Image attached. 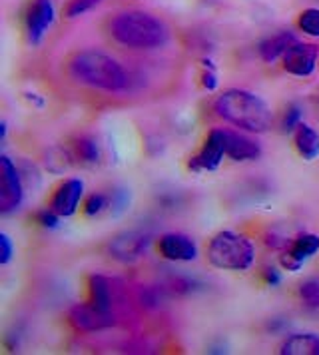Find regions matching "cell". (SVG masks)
<instances>
[{"mask_svg": "<svg viewBox=\"0 0 319 355\" xmlns=\"http://www.w3.org/2000/svg\"><path fill=\"white\" fill-rule=\"evenodd\" d=\"M160 254L166 259L174 261H191L198 256V248L190 238L182 234H168L160 240Z\"/></svg>", "mask_w": 319, "mask_h": 355, "instance_id": "cell-11", "label": "cell"}, {"mask_svg": "<svg viewBox=\"0 0 319 355\" xmlns=\"http://www.w3.org/2000/svg\"><path fill=\"white\" fill-rule=\"evenodd\" d=\"M225 156V132L223 130H212L207 134L204 148L188 162L191 172H214L222 164Z\"/></svg>", "mask_w": 319, "mask_h": 355, "instance_id": "cell-7", "label": "cell"}, {"mask_svg": "<svg viewBox=\"0 0 319 355\" xmlns=\"http://www.w3.org/2000/svg\"><path fill=\"white\" fill-rule=\"evenodd\" d=\"M284 355H319V336L316 334H298L284 341Z\"/></svg>", "mask_w": 319, "mask_h": 355, "instance_id": "cell-15", "label": "cell"}, {"mask_svg": "<svg viewBox=\"0 0 319 355\" xmlns=\"http://www.w3.org/2000/svg\"><path fill=\"white\" fill-rule=\"evenodd\" d=\"M76 156H78L82 162H96L98 160V146H96L94 140L90 138H82L76 142Z\"/></svg>", "mask_w": 319, "mask_h": 355, "instance_id": "cell-21", "label": "cell"}, {"mask_svg": "<svg viewBox=\"0 0 319 355\" xmlns=\"http://www.w3.org/2000/svg\"><path fill=\"white\" fill-rule=\"evenodd\" d=\"M216 114L225 122L239 126L241 130L261 134L271 126L270 106L245 90H225L222 96L216 100Z\"/></svg>", "mask_w": 319, "mask_h": 355, "instance_id": "cell-3", "label": "cell"}, {"mask_svg": "<svg viewBox=\"0 0 319 355\" xmlns=\"http://www.w3.org/2000/svg\"><path fill=\"white\" fill-rule=\"evenodd\" d=\"M54 22V4L52 0H31L24 12V33L32 46L40 44L44 34Z\"/></svg>", "mask_w": 319, "mask_h": 355, "instance_id": "cell-5", "label": "cell"}, {"mask_svg": "<svg viewBox=\"0 0 319 355\" xmlns=\"http://www.w3.org/2000/svg\"><path fill=\"white\" fill-rule=\"evenodd\" d=\"M319 250V238L318 236H313V234H302V236H298L293 243L289 245V254L293 256V258H298L300 261H305L307 258H311L316 252Z\"/></svg>", "mask_w": 319, "mask_h": 355, "instance_id": "cell-18", "label": "cell"}, {"mask_svg": "<svg viewBox=\"0 0 319 355\" xmlns=\"http://www.w3.org/2000/svg\"><path fill=\"white\" fill-rule=\"evenodd\" d=\"M146 245H148V238L146 236L130 232V234H124V236H118L110 243V252L116 259L134 261V259L140 258L144 252H146Z\"/></svg>", "mask_w": 319, "mask_h": 355, "instance_id": "cell-13", "label": "cell"}, {"mask_svg": "<svg viewBox=\"0 0 319 355\" xmlns=\"http://www.w3.org/2000/svg\"><path fill=\"white\" fill-rule=\"evenodd\" d=\"M302 112H300V108L298 106H289L287 108L286 116H284V130L286 132H291V130H295L300 124H302Z\"/></svg>", "mask_w": 319, "mask_h": 355, "instance_id": "cell-23", "label": "cell"}, {"mask_svg": "<svg viewBox=\"0 0 319 355\" xmlns=\"http://www.w3.org/2000/svg\"><path fill=\"white\" fill-rule=\"evenodd\" d=\"M302 263H303V261H300L298 258H293V256H291L289 252L282 256V266H284L286 270H289V272H298V270L302 268Z\"/></svg>", "mask_w": 319, "mask_h": 355, "instance_id": "cell-26", "label": "cell"}, {"mask_svg": "<svg viewBox=\"0 0 319 355\" xmlns=\"http://www.w3.org/2000/svg\"><path fill=\"white\" fill-rule=\"evenodd\" d=\"M68 320L72 323V327L78 331H98V329L110 327L114 323L110 311H102L92 304L90 306H76L70 311Z\"/></svg>", "mask_w": 319, "mask_h": 355, "instance_id": "cell-10", "label": "cell"}, {"mask_svg": "<svg viewBox=\"0 0 319 355\" xmlns=\"http://www.w3.org/2000/svg\"><path fill=\"white\" fill-rule=\"evenodd\" d=\"M0 211L10 214L22 204V182L18 176L16 166L10 162L8 156L0 158Z\"/></svg>", "mask_w": 319, "mask_h": 355, "instance_id": "cell-6", "label": "cell"}, {"mask_svg": "<svg viewBox=\"0 0 319 355\" xmlns=\"http://www.w3.org/2000/svg\"><path fill=\"white\" fill-rule=\"evenodd\" d=\"M106 206H108V202H106L104 196L92 194L86 200V204H84V214H86V216H96V214H100V211L104 210Z\"/></svg>", "mask_w": 319, "mask_h": 355, "instance_id": "cell-22", "label": "cell"}, {"mask_svg": "<svg viewBox=\"0 0 319 355\" xmlns=\"http://www.w3.org/2000/svg\"><path fill=\"white\" fill-rule=\"evenodd\" d=\"M300 295L305 302V306L319 307V282L318 279H307L300 286Z\"/></svg>", "mask_w": 319, "mask_h": 355, "instance_id": "cell-20", "label": "cell"}, {"mask_svg": "<svg viewBox=\"0 0 319 355\" xmlns=\"http://www.w3.org/2000/svg\"><path fill=\"white\" fill-rule=\"evenodd\" d=\"M68 74L72 80L86 84L90 88H100L108 92H118L128 86V74L112 56L98 50H82L70 64Z\"/></svg>", "mask_w": 319, "mask_h": 355, "instance_id": "cell-2", "label": "cell"}, {"mask_svg": "<svg viewBox=\"0 0 319 355\" xmlns=\"http://www.w3.org/2000/svg\"><path fill=\"white\" fill-rule=\"evenodd\" d=\"M318 49L313 44L298 42L284 54V70L293 76H309L316 70Z\"/></svg>", "mask_w": 319, "mask_h": 355, "instance_id": "cell-8", "label": "cell"}, {"mask_svg": "<svg viewBox=\"0 0 319 355\" xmlns=\"http://www.w3.org/2000/svg\"><path fill=\"white\" fill-rule=\"evenodd\" d=\"M82 192H84V184L80 180H76V178L66 180L64 184H60V188L54 192V196H52L50 210H54L62 218L72 216L74 211L78 210Z\"/></svg>", "mask_w": 319, "mask_h": 355, "instance_id": "cell-9", "label": "cell"}, {"mask_svg": "<svg viewBox=\"0 0 319 355\" xmlns=\"http://www.w3.org/2000/svg\"><path fill=\"white\" fill-rule=\"evenodd\" d=\"M264 279H266L268 286H277V284L282 282V277H279L275 268H266V270H264Z\"/></svg>", "mask_w": 319, "mask_h": 355, "instance_id": "cell-28", "label": "cell"}, {"mask_svg": "<svg viewBox=\"0 0 319 355\" xmlns=\"http://www.w3.org/2000/svg\"><path fill=\"white\" fill-rule=\"evenodd\" d=\"M298 42H300V40H298L291 33L275 34V36H271V38L261 42L259 54H261V58H264L266 62H273V60H277V58H284V54H286L287 50L291 49L293 44H298Z\"/></svg>", "mask_w": 319, "mask_h": 355, "instance_id": "cell-14", "label": "cell"}, {"mask_svg": "<svg viewBox=\"0 0 319 355\" xmlns=\"http://www.w3.org/2000/svg\"><path fill=\"white\" fill-rule=\"evenodd\" d=\"M36 220L44 227H56L58 226V214L54 210H42L36 214Z\"/></svg>", "mask_w": 319, "mask_h": 355, "instance_id": "cell-25", "label": "cell"}, {"mask_svg": "<svg viewBox=\"0 0 319 355\" xmlns=\"http://www.w3.org/2000/svg\"><path fill=\"white\" fill-rule=\"evenodd\" d=\"M295 148L305 160H313L319 154V134L307 124H300L295 128Z\"/></svg>", "mask_w": 319, "mask_h": 355, "instance_id": "cell-16", "label": "cell"}, {"mask_svg": "<svg viewBox=\"0 0 319 355\" xmlns=\"http://www.w3.org/2000/svg\"><path fill=\"white\" fill-rule=\"evenodd\" d=\"M106 33L114 42L136 50H152L170 40V31L158 17L144 10H124L106 22Z\"/></svg>", "mask_w": 319, "mask_h": 355, "instance_id": "cell-1", "label": "cell"}, {"mask_svg": "<svg viewBox=\"0 0 319 355\" xmlns=\"http://www.w3.org/2000/svg\"><path fill=\"white\" fill-rule=\"evenodd\" d=\"M207 256L216 268L245 272L254 263L255 250L245 236L234 232H220L209 243Z\"/></svg>", "mask_w": 319, "mask_h": 355, "instance_id": "cell-4", "label": "cell"}, {"mask_svg": "<svg viewBox=\"0 0 319 355\" xmlns=\"http://www.w3.org/2000/svg\"><path fill=\"white\" fill-rule=\"evenodd\" d=\"M202 84H204V88H207V90H216V86H218V78H216L214 68H209L207 72H204V76H202Z\"/></svg>", "mask_w": 319, "mask_h": 355, "instance_id": "cell-27", "label": "cell"}, {"mask_svg": "<svg viewBox=\"0 0 319 355\" xmlns=\"http://www.w3.org/2000/svg\"><path fill=\"white\" fill-rule=\"evenodd\" d=\"M223 132H225V156H230L236 162L257 160L259 158L261 148L255 144L254 140L241 136L238 132H232V130H223Z\"/></svg>", "mask_w": 319, "mask_h": 355, "instance_id": "cell-12", "label": "cell"}, {"mask_svg": "<svg viewBox=\"0 0 319 355\" xmlns=\"http://www.w3.org/2000/svg\"><path fill=\"white\" fill-rule=\"evenodd\" d=\"M298 26L302 28L303 33L309 36L319 38V8H307L300 15Z\"/></svg>", "mask_w": 319, "mask_h": 355, "instance_id": "cell-19", "label": "cell"}, {"mask_svg": "<svg viewBox=\"0 0 319 355\" xmlns=\"http://www.w3.org/2000/svg\"><path fill=\"white\" fill-rule=\"evenodd\" d=\"M90 302L102 311H110V286L104 275H92L90 277Z\"/></svg>", "mask_w": 319, "mask_h": 355, "instance_id": "cell-17", "label": "cell"}, {"mask_svg": "<svg viewBox=\"0 0 319 355\" xmlns=\"http://www.w3.org/2000/svg\"><path fill=\"white\" fill-rule=\"evenodd\" d=\"M12 258V242L6 234H0V263H8Z\"/></svg>", "mask_w": 319, "mask_h": 355, "instance_id": "cell-24", "label": "cell"}]
</instances>
